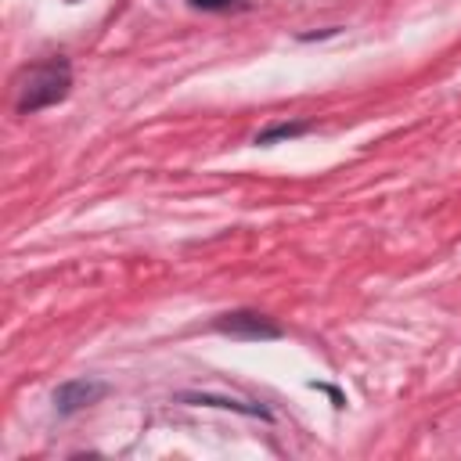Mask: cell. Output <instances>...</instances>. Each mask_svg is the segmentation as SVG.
Here are the masks:
<instances>
[{
    "label": "cell",
    "instance_id": "cell-1",
    "mask_svg": "<svg viewBox=\"0 0 461 461\" xmlns=\"http://www.w3.org/2000/svg\"><path fill=\"white\" fill-rule=\"evenodd\" d=\"M72 86V76H68V65L61 61H47V65H36L25 72V79L18 83V108L22 112H36V108H47L54 101H61Z\"/></svg>",
    "mask_w": 461,
    "mask_h": 461
},
{
    "label": "cell",
    "instance_id": "cell-2",
    "mask_svg": "<svg viewBox=\"0 0 461 461\" xmlns=\"http://www.w3.org/2000/svg\"><path fill=\"white\" fill-rule=\"evenodd\" d=\"M216 328H220L223 335H234V339H277V335H281V328H277V324H270L267 317L249 313V310L223 313V317L216 321Z\"/></svg>",
    "mask_w": 461,
    "mask_h": 461
},
{
    "label": "cell",
    "instance_id": "cell-3",
    "mask_svg": "<svg viewBox=\"0 0 461 461\" xmlns=\"http://www.w3.org/2000/svg\"><path fill=\"white\" fill-rule=\"evenodd\" d=\"M104 393H108V385H104V382H94V378H76V382L58 385V393H54V407H58L61 414H72V411H83V407L97 403Z\"/></svg>",
    "mask_w": 461,
    "mask_h": 461
},
{
    "label": "cell",
    "instance_id": "cell-4",
    "mask_svg": "<svg viewBox=\"0 0 461 461\" xmlns=\"http://www.w3.org/2000/svg\"><path fill=\"white\" fill-rule=\"evenodd\" d=\"M187 403H209V407H230V411H245V414H267V411H259V407H245V403H238V400H220V396H184Z\"/></svg>",
    "mask_w": 461,
    "mask_h": 461
},
{
    "label": "cell",
    "instance_id": "cell-5",
    "mask_svg": "<svg viewBox=\"0 0 461 461\" xmlns=\"http://www.w3.org/2000/svg\"><path fill=\"white\" fill-rule=\"evenodd\" d=\"M303 130H306L303 122H295V126H274L270 133L259 137V144H270V140H277V137H295V133H303Z\"/></svg>",
    "mask_w": 461,
    "mask_h": 461
},
{
    "label": "cell",
    "instance_id": "cell-6",
    "mask_svg": "<svg viewBox=\"0 0 461 461\" xmlns=\"http://www.w3.org/2000/svg\"><path fill=\"white\" fill-rule=\"evenodd\" d=\"M191 4H194V7H209V11H212V7H227V4H234V0H191Z\"/></svg>",
    "mask_w": 461,
    "mask_h": 461
}]
</instances>
